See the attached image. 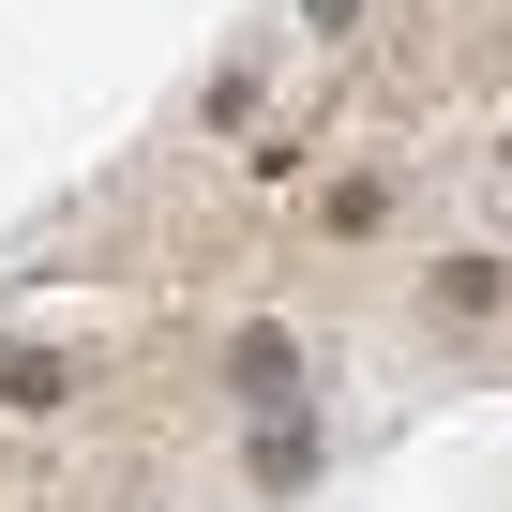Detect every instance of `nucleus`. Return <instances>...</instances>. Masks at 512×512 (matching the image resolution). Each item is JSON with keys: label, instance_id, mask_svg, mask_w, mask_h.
I'll return each mask as SVG.
<instances>
[{"label": "nucleus", "instance_id": "f257e3e1", "mask_svg": "<svg viewBox=\"0 0 512 512\" xmlns=\"http://www.w3.org/2000/svg\"><path fill=\"white\" fill-rule=\"evenodd\" d=\"M422 317L437 332H497L512 317V256H482V241L467 256H422Z\"/></svg>", "mask_w": 512, "mask_h": 512}, {"label": "nucleus", "instance_id": "f03ea898", "mask_svg": "<svg viewBox=\"0 0 512 512\" xmlns=\"http://www.w3.org/2000/svg\"><path fill=\"white\" fill-rule=\"evenodd\" d=\"M226 392H241L256 422H287V392H302V332H272V317H256V332L226 347Z\"/></svg>", "mask_w": 512, "mask_h": 512}, {"label": "nucleus", "instance_id": "7ed1b4c3", "mask_svg": "<svg viewBox=\"0 0 512 512\" xmlns=\"http://www.w3.org/2000/svg\"><path fill=\"white\" fill-rule=\"evenodd\" d=\"M61 392H76V362H61V347L0 332V407H61Z\"/></svg>", "mask_w": 512, "mask_h": 512}, {"label": "nucleus", "instance_id": "20e7f679", "mask_svg": "<svg viewBox=\"0 0 512 512\" xmlns=\"http://www.w3.org/2000/svg\"><path fill=\"white\" fill-rule=\"evenodd\" d=\"M317 211H332V241H377V226H392V166H347Z\"/></svg>", "mask_w": 512, "mask_h": 512}]
</instances>
